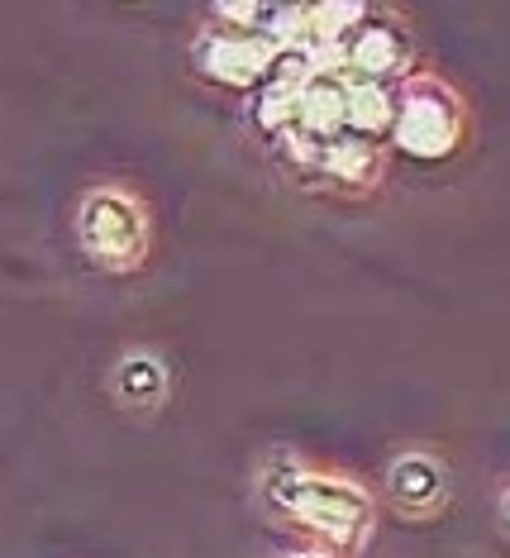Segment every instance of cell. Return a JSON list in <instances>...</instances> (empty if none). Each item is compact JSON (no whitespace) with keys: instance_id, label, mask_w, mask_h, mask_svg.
<instances>
[{"instance_id":"obj_12","label":"cell","mask_w":510,"mask_h":558,"mask_svg":"<svg viewBox=\"0 0 510 558\" xmlns=\"http://www.w3.org/2000/svg\"><path fill=\"white\" fill-rule=\"evenodd\" d=\"M287 558H339V554H329V549H315V544H311V549H296V554H287Z\"/></svg>"},{"instance_id":"obj_4","label":"cell","mask_w":510,"mask_h":558,"mask_svg":"<svg viewBox=\"0 0 510 558\" xmlns=\"http://www.w3.org/2000/svg\"><path fill=\"white\" fill-rule=\"evenodd\" d=\"M339 72L363 82L397 86L415 72V34L397 10H367L339 44Z\"/></svg>"},{"instance_id":"obj_8","label":"cell","mask_w":510,"mask_h":558,"mask_svg":"<svg viewBox=\"0 0 510 558\" xmlns=\"http://www.w3.org/2000/svg\"><path fill=\"white\" fill-rule=\"evenodd\" d=\"M349 134V120H343V72H311L296 86V134L305 144H329V138Z\"/></svg>"},{"instance_id":"obj_11","label":"cell","mask_w":510,"mask_h":558,"mask_svg":"<svg viewBox=\"0 0 510 558\" xmlns=\"http://www.w3.org/2000/svg\"><path fill=\"white\" fill-rule=\"evenodd\" d=\"M248 120H253V130H258L263 138L287 144V138L296 134V92L263 82L258 96H253V106H248Z\"/></svg>"},{"instance_id":"obj_2","label":"cell","mask_w":510,"mask_h":558,"mask_svg":"<svg viewBox=\"0 0 510 558\" xmlns=\"http://www.w3.org/2000/svg\"><path fill=\"white\" fill-rule=\"evenodd\" d=\"M76 244L100 272L130 277L153 253V215L134 186L100 182L76 206Z\"/></svg>"},{"instance_id":"obj_3","label":"cell","mask_w":510,"mask_h":558,"mask_svg":"<svg viewBox=\"0 0 510 558\" xmlns=\"http://www.w3.org/2000/svg\"><path fill=\"white\" fill-rule=\"evenodd\" d=\"M391 148L415 162H444L467 138V106L439 72L415 68L397 82V110H391Z\"/></svg>"},{"instance_id":"obj_7","label":"cell","mask_w":510,"mask_h":558,"mask_svg":"<svg viewBox=\"0 0 510 558\" xmlns=\"http://www.w3.org/2000/svg\"><path fill=\"white\" fill-rule=\"evenodd\" d=\"M381 172H387V144L377 138H359V134H339L320 148V162H315V177L325 186H335L343 196H367L381 186Z\"/></svg>"},{"instance_id":"obj_9","label":"cell","mask_w":510,"mask_h":558,"mask_svg":"<svg viewBox=\"0 0 510 558\" xmlns=\"http://www.w3.org/2000/svg\"><path fill=\"white\" fill-rule=\"evenodd\" d=\"M168 391H172L168 363H162L158 353H148V349L124 353V359L114 363V373H110V397L120 401L124 411H138V415L158 411V405L168 401Z\"/></svg>"},{"instance_id":"obj_1","label":"cell","mask_w":510,"mask_h":558,"mask_svg":"<svg viewBox=\"0 0 510 558\" xmlns=\"http://www.w3.org/2000/svg\"><path fill=\"white\" fill-rule=\"evenodd\" d=\"M263 497L291 530L315 539V549L359 554L377 525V501L359 477L301 459H272L263 473Z\"/></svg>"},{"instance_id":"obj_5","label":"cell","mask_w":510,"mask_h":558,"mask_svg":"<svg viewBox=\"0 0 510 558\" xmlns=\"http://www.w3.org/2000/svg\"><path fill=\"white\" fill-rule=\"evenodd\" d=\"M191 62H196V72L210 86H224V92H258L272 53H267L258 39H248V34L210 24V29H201V39L191 44Z\"/></svg>"},{"instance_id":"obj_10","label":"cell","mask_w":510,"mask_h":558,"mask_svg":"<svg viewBox=\"0 0 510 558\" xmlns=\"http://www.w3.org/2000/svg\"><path fill=\"white\" fill-rule=\"evenodd\" d=\"M391 110H397V86L363 82L343 72V120H349V134L377 138L381 144L391 130Z\"/></svg>"},{"instance_id":"obj_6","label":"cell","mask_w":510,"mask_h":558,"mask_svg":"<svg viewBox=\"0 0 510 558\" xmlns=\"http://www.w3.org/2000/svg\"><path fill=\"white\" fill-rule=\"evenodd\" d=\"M387 497L405 520H435L449 506V468L435 449H401L387 463Z\"/></svg>"}]
</instances>
